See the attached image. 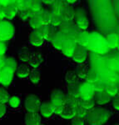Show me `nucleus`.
Listing matches in <instances>:
<instances>
[{
  "instance_id": "1",
  "label": "nucleus",
  "mask_w": 119,
  "mask_h": 125,
  "mask_svg": "<svg viewBox=\"0 0 119 125\" xmlns=\"http://www.w3.org/2000/svg\"><path fill=\"white\" fill-rule=\"evenodd\" d=\"M86 48L97 54H104L110 49L107 43L106 38L97 32L89 33Z\"/></svg>"
},
{
  "instance_id": "2",
  "label": "nucleus",
  "mask_w": 119,
  "mask_h": 125,
  "mask_svg": "<svg viewBox=\"0 0 119 125\" xmlns=\"http://www.w3.org/2000/svg\"><path fill=\"white\" fill-rule=\"evenodd\" d=\"M110 112L106 108H96L90 110L88 114V121L90 125H102L109 119Z\"/></svg>"
},
{
  "instance_id": "3",
  "label": "nucleus",
  "mask_w": 119,
  "mask_h": 125,
  "mask_svg": "<svg viewBox=\"0 0 119 125\" xmlns=\"http://www.w3.org/2000/svg\"><path fill=\"white\" fill-rule=\"evenodd\" d=\"M58 31H60L61 33L67 38V39L72 40L75 42L77 36L78 35V33L82 31L78 28V26L76 25L75 22H63L61 26L59 27Z\"/></svg>"
},
{
  "instance_id": "4",
  "label": "nucleus",
  "mask_w": 119,
  "mask_h": 125,
  "mask_svg": "<svg viewBox=\"0 0 119 125\" xmlns=\"http://www.w3.org/2000/svg\"><path fill=\"white\" fill-rule=\"evenodd\" d=\"M15 33L14 26L10 22L3 20L0 21V41L5 43L12 39Z\"/></svg>"
},
{
  "instance_id": "5",
  "label": "nucleus",
  "mask_w": 119,
  "mask_h": 125,
  "mask_svg": "<svg viewBox=\"0 0 119 125\" xmlns=\"http://www.w3.org/2000/svg\"><path fill=\"white\" fill-rule=\"evenodd\" d=\"M76 25L82 31H85L89 26V20L86 14V11L82 8L75 9V19H74Z\"/></svg>"
},
{
  "instance_id": "6",
  "label": "nucleus",
  "mask_w": 119,
  "mask_h": 125,
  "mask_svg": "<svg viewBox=\"0 0 119 125\" xmlns=\"http://www.w3.org/2000/svg\"><path fill=\"white\" fill-rule=\"evenodd\" d=\"M78 94H79V99L81 100H88L93 98L95 91H94L92 84L88 83L87 82L80 83Z\"/></svg>"
},
{
  "instance_id": "7",
  "label": "nucleus",
  "mask_w": 119,
  "mask_h": 125,
  "mask_svg": "<svg viewBox=\"0 0 119 125\" xmlns=\"http://www.w3.org/2000/svg\"><path fill=\"white\" fill-rule=\"evenodd\" d=\"M42 102L36 95H29L25 100V108L28 113H38Z\"/></svg>"
},
{
  "instance_id": "8",
  "label": "nucleus",
  "mask_w": 119,
  "mask_h": 125,
  "mask_svg": "<svg viewBox=\"0 0 119 125\" xmlns=\"http://www.w3.org/2000/svg\"><path fill=\"white\" fill-rule=\"evenodd\" d=\"M15 72V68L5 65L4 68L0 71V83L4 86L10 85V83L13 81Z\"/></svg>"
},
{
  "instance_id": "9",
  "label": "nucleus",
  "mask_w": 119,
  "mask_h": 125,
  "mask_svg": "<svg viewBox=\"0 0 119 125\" xmlns=\"http://www.w3.org/2000/svg\"><path fill=\"white\" fill-rule=\"evenodd\" d=\"M51 104L53 107L56 106H65L66 94L61 90L54 89L51 93Z\"/></svg>"
},
{
  "instance_id": "10",
  "label": "nucleus",
  "mask_w": 119,
  "mask_h": 125,
  "mask_svg": "<svg viewBox=\"0 0 119 125\" xmlns=\"http://www.w3.org/2000/svg\"><path fill=\"white\" fill-rule=\"evenodd\" d=\"M87 51H88V49L86 48L77 44L75 51H74V53L72 57V59L74 62H78V63H82L87 59V56H88V52Z\"/></svg>"
},
{
  "instance_id": "11",
  "label": "nucleus",
  "mask_w": 119,
  "mask_h": 125,
  "mask_svg": "<svg viewBox=\"0 0 119 125\" xmlns=\"http://www.w3.org/2000/svg\"><path fill=\"white\" fill-rule=\"evenodd\" d=\"M66 40H68L67 38H66L60 31H57L50 42H51L52 45L56 49L62 50V46H63L64 43L66 42Z\"/></svg>"
},
{
  "instance_id": "12",
  "label": "nucleus",
  "mask_w": 119,
  "mask_h": 125,
  "mask_svg": "<svg viewBox=\"0 0 119 125\" xmlns=\"http://www.w3.org/2000/svg\"><path fill=\"white\" fill-rule=\"evenodd\" d=\"M61 16L63 22L74 21V19H75V9H74V8L72 6L69 5L68 3L66 6H64Z\"/></svg>"
},
{
  "instance_id": "13",
  "label": "nucleus",
  "mask_w": 119,
  "mask_h": 125,
  "mask_svg": "<svg viewBox=\"0 0 119 125\" xmlns=\"http://www.w3.org/2000/svg\"><path fill=\"white\" fill-rule=\"evenodd\" d=\"M76 46H77V43L75 42L72 41V40L68 39V40H66V42L64 43L61 51L66 57L72 58L74 53V51H75Z\"/></svg>"
},
{
  "instance_id": "14",
  "label": "nucleus",
  "mask_w": 119,
  "mask_h": 125,
  "mask_svg": "<svg viewBox=\"0 0 119 125\" xmlns=\"http://www.w3.org/2000/svg\"><path fill=\"white\" fill-rule=\"evenodd\" d=\"M39 31V33H41L42 37L44 40L47 41H51L52 37L54 36V34L57 32V30L55 29V28L52 27V25L48 26H43L41 29H38Z\"/></svg>"
},
{
  "instance_id": "15",
  "label": "nucleus",
  "mask_w": 119,
  "mask_h": 125,
  "mask_svg": "<svg viewBox=\"0 0 119 125\" xmlns=\"http://www.w3.org/2000/svg\"><path fill=\"white\" fill-rule=\"evenodd\" d=\"M25 125H41V116L38 113H27L24 117Z\"/></svg>"
},
{
  "instance_id": "16",
  "label": "nucleus",
  "mask_w": 119,
  "mask_h": 125,
  "mask_svg": "<svg viewBox=\"0 0 119 125\" xmlns=\"http://www.w3.org/2000/svg\"><path fill=\"white\" fill-rule=\"evenodd\" d=\"M44 39L38 30H33L29 35V43L34 47H41L43 44Z\"/></svg>"
},
{
  "instance_id": "17",
  "label": "nucleus",
  "mask_w": 119,
  "mask_h": 125,
  "mask_svg": "<svg viewBox=\"0 0 119 125\" xmlns=\"http://www.w3.org/2000/svg\"><path fill=\"white\" fill-rule=\"evenodd\" d=\"M93 99L97 104L103 105V104H108V102L111 101L112 97L108 95L106 92H96L94 94Z\"/></svg>"
},
{
  "instance_id": "18",
  "label": "nucleus",
  "mask_w": 119,
  "mask_h": 125,
  "mask_svg": "<svg viewBox=\"0 0 119 125\" xmlns=\"http://www.w3.org/2000/svg\"><path fill=\"white\" fill-rule=\"evenodd\" d=\"M43 61V57L40 53L38 52H32L31 56L29 58V65L34 68H37L41 65V63Z\"/></svg>"
},
{
  "instance_id": "19",
  "label": "nucleus",
  "mask_w": 119,
  "mask_h": 125,
  "mask_svg": "<svg viewBox=\"0 0 119 125\" xmlns=\"http://www.w3.org/2000/svg\"><path fill=\"white\" fill-rule=\"evenodd\" d=\"M40 114L44 118H49L51 117L53 113V107L51 102H43L42 103L41 107H40Z\"/></svg>"
},
{
  "instance_id": "20",
  "label": "nucleus",
  "mask_w": 119,
  "mask_h": 125,
  "mask_svg": "<svg viewBox=\"0 0 119 125\" xmlns=\"http://www.w3.org/2000/svg\"><path fill=\"white\" fill-rule=\"evenodd\" d=\"M67 4V1H55L53 4L51 6V9L49 10L50 13H51V14L61 15L64 6H66Z\"/></svg>"
},
{
  "instance_id": "21",
  "label": "nucleus",
  "mask_w": 119,
  "mask_h": 125,
  "mask_svg": "<svg viewBox=\"0 0 119 125\" xmlns=\"http://www.w3.org/2000/svg\"><path fill=\"white\" fill-rule=\"evenodd\" d=\"M59 116L61 118H64V119H72L76 116L75 108H72V107L64 106L63 110H62V114Z\"/></svg>"
},
{
  "instance_id": "22",
  "label": "nucleus",
  "mask_w": 119,
  "mask_h": 125,
  "mask_svg": "<svg viewBox=\"0 0 119 125\" xmlns=\"http://www.w3.org/2000/svg\"><path fill=\"white\" fill-rule=\"evenodd\" d=\"M88 36H89V33L86 31H81L78 35L77 36L75 43L78 45L82 46V47L86 48L87 43H88Z\"/></svg>"
},
{
  "instance_id": "23",
  "label": "nucleus",
  "mask_w": 119,
  "mask_h": 125,
  "mask_svg": "<svg viewBox=\"0 0 119 125\" xmlns=\"http://www.w3.org/2000/svg\"><path fill=\"white\" fill-rule=\"evenodd\" d=\"M15 73L19 78H24L28 77V76H29L31 71H30L29 66L25 65V64H20L19 66H18L17 70H16Z\"/></svg>"
},
{
  "instance_id": "24",
  "label": "nucleus",
  "mask_w": 119,
  "mask_h": 125,
  "mask_svg": "<svg viewBox=\"0 0 119 125\" xmlns=\"http://www.w3.org/2000/svg\"><path fill=\"white\" fill-rule=\"evenodd\" d=\"M65 80L67 82L68 85L78 84V77L77 76L75 71H72V70L68 71L65 75Z\"/></svg>"
},
{
  "instance_id": "25",
  "label": "nucleus",
  "mask_w": 119,
  "mask_h": 125,
  "mask_svg": "<svg viewBox=\"0 0 119 125\" xmlns=\"http://www.w3.org/2000/svg\"><path fill=\"white\" fill-rule=\"evenodd\" d=\"M29 24L34 30H38L43 27V22L39 14H35L29 19Z\"/></svg>"
},
{
  "instance_id": "26",
  "label": "nucleus",
  "mask_w": 119,
  "mask_h": 125,
  "mask_svg": "<svg viewBox=\"0 0 119 125\" xmlns=\"http://www.w3.org/2000/svg\"><path fill=\"white\" fill-rule=\"evenodd\" d=\"M107 43L109 48H115L118 47V35L116 33H109L106 37Z\"/></svg>"
},
{
  "instance_id": "27",
  "label": "nucleus",
  "mask_w": 119,
  "mask_h": 125,
  "mask_svg": "<svg viewBox=\"0 0 119 125\" xmlns=\"http://www.w3.org/2000/svg\"><path fill=\"white\" fill-rule=\"evenodd\" d=\"M40 18L42 19L43 22V26H48L51 25V13H50L49 10L47 9H43L40 13H38Z\"/></svg>"
},
{
  "instance_id": "28",
  "label": "nucleus",
  "mask_w": 119,
  "mask_h": 125,
  "mask_svg": "<svg viewBox=\"0 0 119 125\" xmlns=\"http://www.w3.org/2000/svg\"><path fill=\"white\" fill-rule=\"evenodd\" d=\"M88 72H89V69H88L87 66L83 65V64L78 65L75 69L77 76L78 77V78H82V79H86L87 76L88 74Z\"/></svg>"
},
{
  "instance_id": "29",
  "label": "nucleus",
  "mask_w": 119,
  "mask_h": 125,
  "mask_svg": "<svg viewBox=\"0 0 119 125\" xmlns=\"http://www.w3.org/2000/svg\"><path fill=\"white\" fill-rule=\"evenodd\" d=\"M5 10V15H6V19L8 20H12L15 18V16L18 14L19 13V10L17 9V8L14 5V2H13V4L9 6V7L4 9Z\"/></svg>"
},
{
  "instance_id": "30",
  "label": "nucleus",
  "mask_w": 119,
  "mask_h": 125,
  "mask_svg": "<svg viewBox=\"0 0 119 125\" xmlns=\"http://www.w3.org/2000/svg\"><path fill=\"white\" fill-rule=\"evenodd\" d=\"M99 73L94 69H90L89 72H88V74L86 78V81L88 83L93 84L95 83L96 82L99 81Z\"/></svg>"
},
{
  "instance_id": "31",
  "label": "nucleus",
  "mask_w": 119,
  "mask_h": 125,
  "mask_svg": "<svg viewBox=\"0 0 119 125\" xmlns=\"http://www.w3.org/2000/svg\"><path fill=\"white\" fill-rule=\"evenodd\" d=\"M14 5L19 12L25 11L29 9L30 1L29 0H14Z\"/></svg>"
},
{
  "instance_id": "32",
  "label": "nucleus",
  "mask_w": 119,
  "mask_h": 125,
  "mask_svg": "<svg viewBox=\"0 0 119 125\" xmlns=\"http://www.w3.org/2000/svg\"><path fill=\"white\" fill-rule=\"evenodd\" d=\"M29 9L32 10L34 13H37L38 14V13H40V12L43 9V3H42V1H37V0L30 1Z\"/></svg>"
},
{
  "instance_id": "33",
  "label": "nucleus",
  "mask_w": 119,
  "mask_h": 125,
  "mask_svg": "<svg viewBox=\"0 0 119 125\" xmlns=\"http://www.w3.org/2000/svg\"><path fill=\"white\" fill-rule=\"evenodd\" d=\"M32 52L28 48H23L19 52V58L23 62H29Z\"/></svg>"
},
{
  "instance_id": "34",
  "label": "nucleus",
  "mask_w": 119,
  "mask_h": 125,
  "mask_svg": "<svg viewBox=\"0 0 119 125\" xmlns=\"http://www.w3.org/2000/svg\"><path fill=\"white\" fill-rule=\"evenodd\" d=\"M80 99L79 98H73L72 96H69L68 94H66V98H65V104L64 105L68 106V107H72V108H75L79 104Z\"/></svg>"
},
{
  "instance_id": "35",
  "label": "nucleus",
  "mask_w": 119,
  "mask_h": 125,
  "mask_svg": "<svg viewBox=\"0 0 119 125\" xmlns=\"http://www.w3.org/2000/svg\"><path fill=\"white\" fill-rule=\"evenodd\" d=\"M79 85V83L75 84V85H68V95L76 98H79V94H78Z\"/></svg>"
},
{
  "instance_id": "36",
  "label": "nucleus",
  "mask_w": 119,
  "mask_h": 125,
  "mask_svg": "<svg viewBox=\"0 0 119 125\" xmlns=\"http://www.w3.org/2000/svg\"><path fill=\"white\" fill-rule=\"evenodd\" d=\"M105 92L111 97H117L118 94V86L115 85L113 83H108Z\"/></svg>"
},
{
  "instance_id": "37",
  "label": "nucleus",
  "mask_w": 119,
  "mask_h": 125,
  "mask_svg": "<svg viewBox=\"0 0 119 125\" xmlns=\"http://www.w3.org/2000/svg\"><path fill=\"white\" fill-rule=\"evenodd\" d=\"M80 104L82 105V108H85L87 111L89 112L90 110H92L94 108V106H95L96 103L94 101L93 98L88 99V100H81L80 99Z\"/></svg>"
},
{
  "instance_id": "38",
  "label": "nucleus",
  "mask_w": 119,
  "mask_h": 125,
  "mask_svg": "<svg viewBox=\"0 0 119 125\" xmlns=\"http://www.w3.org/2000/svg\"><path fill=\"white\" fill-rule=\"evenodd\" d=\"M40 78H41V73H40V72L37 69L32 70L31 73H30V74H29L30 81L34 84H37L39 83Z\"/></svg>"
},
{
  "instance_id": "39",
  "label": "nucleus",
  "mask_w": 119,
  "mask_h": 125,
  "mask_svg": "<svg viewBox=\"0 0 119 125\" xmlns=\"http://www.w3.org/2000/svg\"><path fill=\"white\" fill-rule=\"evenodd\" d=\"M108 86V83H105L102 80H99V81L96 82L95 83L92 84V87L94 88V91L96 92H105L106 88Z\"/></svg>"
},
{
  "instance_id": "40",
  "label": "nucleus",
  "mask_w": 119,
  "mask_h": 125,
  "mask_svg": "<svg viewBox=\"0 0 119 125\" xmlns=\"http://www.w3.org/2000/svg\"><path fill=\"white\" fill-rule=\"evenodd\" d=\"M51 25L54 28H59L61 24L63 23L61 15H56V14H51Z\"/></svg>"
},
{
  "instance_id": "41",
  "label": "nucleus",
  "mask_w": 119,
  "mask_h": 125,
  "mask_svg": "<svg viewBox=\"0 0 119 125\" xmlns=\"http://www.w3.org/2000/svg\"><path fill=\"white\" fill-rule=\"evenodd\" d=\"M37 13H34L32 10L30 9H28V10H25V11H22V12H19V17L23 21H27V20H29L31 19L33 16H34Z\"/></svg>"
},
{
  "instance_id": "42",
  "label": "nucleus",
  "mask_w": 119,
  "mask_h": 125,
  "mask_svg": "<svg viewBox=\"0 0 119 125\" xmlns=\"http://www.w3.org/2000/svg\"><path fill=\"white\" fill-rule=\"evenodd\" d=\"M10 99V96L6 90L0 88V104H4L9 103Z\"/></svg>"
},
{
  "instance_id": "43",
  "label": "nucleus",
  "mask_w": 119,
  "mask_h": 125,
  "mask_svg": "<svg viewBox=\"0 0 119 125\" xmlns=\"http://www.w3.org/2000/svg\"><path fill=\"white\" fill-rule=\"evenodd\" d=\"M75 111H76L77 117H79V118H84L85 117H88V111H87L85 108H82V105L80 104V103H79V104L75 108Z\"/></svg>"
},
{
  "instance_id": "44",
  "label": "nucleus",
  "mask_w": 119,
  "mask_h": 125,
  "mask_svg": "<svg viewBox=\"0 0 119 125\" xmlns=\"http://www.w3.org/2000/svg\"><path fill=\"white\" fill-rule=\"evenodd\" d=\"M9 103V105L11 106L12 108H19L20 106V98L17 96L10 97Z\"/></svg>"
},
{
  "instance_id": "45",
  "label": "nucleus",
  "mask_w": 119,
  "mask_h": 125,
  "mask_svg": "<svg viewBox=\"0 0 119 125\" xmlns=\"http://www.w3.org/2000/svg\"><path fill=\"white\" fill-rule=\"evenodd\" d=\"M71 125H85V122H84L83 118L75 116L72 119Z\"/></svg>"
},
{
  "instance_id": "46",
  "label": "nucleus",
  "mask_w": 119,
  "mask_h": 125,
  "mask_svg": "<svg viewBox=\"0 0 119 125\" xmlns=\"http://www.w3.org/2000/svg\"><path fill=\"white\" fill-rule=\"evenodd\" d=\"M13 2H14V0H13H13H3V1H0V5L2 6V8L6 9V8L13 5Z\"/></svg>"
},
{
  "instance_id": "47",
  "label": "nucleus",
  "mask_w": 119,
  "mask_h": 125,
  "mask_svg": "<svg viewBox=\"0 0 119 125\" xmlns=\"http://www.w3.org/2000/svg\"><path fill=\"white\" fill-rule=\"evenodd\" d=\"M6 52H7V46L5 43L0 41V56H4Z\"/></svg>"
},
{
  "instance_id": "48",
  "label": "nucleus",
  "mask_w": 119,
  "mask_h": 125,
  "mask_svg": "<svg viewBox=\"0 0 119 125\" xmlns=\"http://www.w3.org/2000/svg\"><path fill=\"white\" fill-rule=\"evenodd\" d=\"M112 106L115 109L119 111V96L115 97L114 99L112 100Z\"/></svg>"
},
{
  "instance_id": "49",
  "label": "nucleus",
  "mask_w": 119,
  "mask_h": 125,
  "mask_svg": "<svg viewBox=\"0 0 119 125\" xmlns=\"http://www.w3.org/2000/svg\"><path fill=\"white\" fill-rule=\"evenodd\" d=\"M6 59H7V58H5V56H0V71L4 68Z\"/></svg>"
},
{
  "instance_id": "50",
  "label": "nucleus",
  "mask_w": 119,
  "mask_h": 125,
  "mask_svg": "<svg viewBox=\"0 0 119 125\" xmlns=\"http://www.w3.org/2000/svg\"><path fill=\"white\" fill-rule=\"evenodd\" d=\"M6 111H7L6 105H4V104H0V118L4 115Z\"/></svg>"
},
{
  "instance_id": "51",
  "label": "nucleus",
  "mask_w": 119,
  "mask_h": 125,
  "mask_svg": "<svg viewBox=\"0 0 119 125\" xmlns=\"http://www.w3.org/2000/svg\"><path fill=\"white\" fill-rule=\"evenodd\" d=\"M4 19H6L5 10L3 8H2V9H0V21H3Z\"/></svg>"
},
{
  "instance_id": "52",
  "label": "nucleus",
  "mask_w": 119,
  "mask_h": 125,
  "mask_svg": "<svg viewBox=\"0 0 119 125\" xmlns=\"http://www.w3.org/2000/svg\"><path fill=\"white\" fill-rule=\"evenodd\" d=\"M55 1H48V0H46V1H42V3H43V4H45V5H48V6H51L53 4V3Z\"/></svg>"
},
{
  "instance_id": "53",
  "label": "nucleus",
  "mask_w": 119,
  "mask_h": 125,
  "mask_svg": "<svg viewBox=\"0 0 119 125\" xmlns=\"http://www.w3.org/2000/svg\"><path fill=\"white\" fill-rule=\"evenodd\" d=\"M67 2H68V3L69 5H72L73 3H78V1H75V0H72V1H70V0H67Z\"/></svg>"
},
{
  "instance_id": "54",
  "label": "nucleus",
  "mask_w": 119,
  "mask_h": 125,
  "mask_svg": "<svg viewBox=\"0 0 119 125\" xmlns=\"http://www.w3.org/2000/svg\"><path fill=\"white\" fill-rule=\"evenodd\" d=\"M118 48V50H119V35H118V47H117Z\"/></svg>"
},
{
  "instance_id": "55",
  "label": "nucleus",
  "mask_w": 119,
  "mask_h": 125,
  "mask_svg": "<svg viewBox=\"0 0 119 125\" xmlns=\"http://www.w3.org/2000/svg\"><path fill=\"white\" fill-rule=\"evenodd\" d=\"M118 94H119V86H118Z\"/></svg>"
},
{
  "instance_id": "56",
  "label": "nucleus",
  "mask_w": 119,
  "mask_h": 125,
  "mask_svg": "<svg viewBox=\"0 0 119 125\" xmlns=\"http://www.w3.org/2000/svg\"><path fill=\"white\" fill-rule=\"evenodd\" d=\"M0 9H2V6L1 5H0Z\"/></svg>"
},
{
  "instance_id": "57",
  "label": "nucleus",
  "mask_w": 119,
  "mask_h": 125,
  "mask_svg": "<svg viewBox=\"0 0 119 125\" xmlns=\"http://www.w3.org/2000/svg\"><path fill=\"white\" fill-rule=\"evenodd\" d=\"M115 125H119V124H115Z\"/></svg>"
},
{
  "instance_id": "58",
  "label": "nucleus",
  "mask_w": 119,
  "mask_h": 125,
  "mask_svg": "<svg viewBox=\"0 0 119 125\" xmlns=\"http://www.w3.org/2000/svg\"><path fill=\"white\" fill-rule=\"evenodd\" d=\"M41 125H43V124H41Z\"/></svg>"
}]
</instances>
